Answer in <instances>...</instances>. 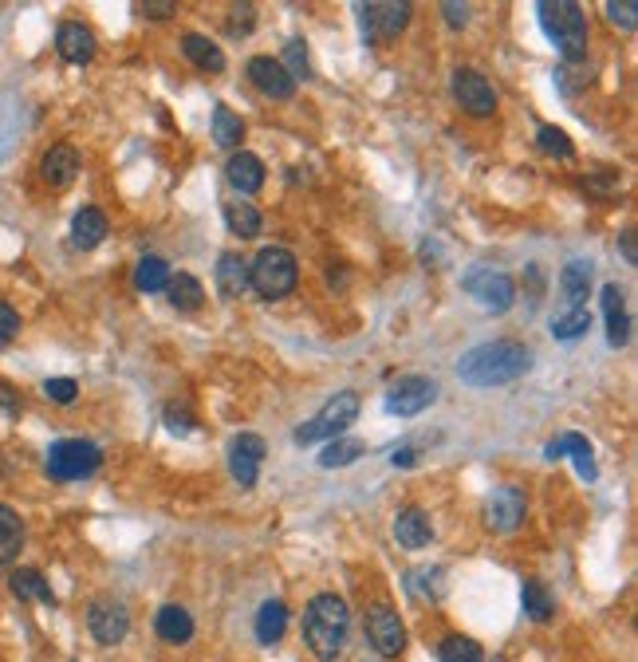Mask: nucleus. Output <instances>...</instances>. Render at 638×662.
<instances>
[{"label": "nucleus", "mask_w": 638, "mask_h": 662, "mask_svg": "<svg viewBox=\"0 0 638 662\" xmlns=\"http://www.w3.org/2000/svg\"><path fill=\"white\" fill-rule=\"evenodd\" d=\"M453 99H457L461 111H469L473 119H489V115L497 111V91H493V83H489L481 71H473V67H461V71L453 75Z\"/></svg>", "instance_id": "nucleus-10"}, {"label": "nucleus", "mask_w": 638, "mask_h": 662, "mask_svg": "<svg viewBox=\"0 0 638 662\" xmlns=\"http://www.w3.org/2000/svg\"><path fill=\"white\" fill-rule=\"evenodd\" d=\"M249 79H253V87L260 91V95H268V99H276V103H284V99L296 95L292 75L280 67V60H272V56H256V60H249Z\"/></svg>", "instance_id": "nucleus-14"}, {"label": "nucleus", "mask_w": 638, "mask_h": 662, "mask_svg": "<svg viewBox=\"0 0 638 662\" xmlns=\"http://www.w3.org/2000/svg\"><path fill=\"white\" fill-rule=\"evenodd\" d=\"M394 465H402V469H410V465L418 462V450L414 446H402V450H394V458H390Z\"/></svg>", "instance_id": "nucleus-47"}, {"label": "nucleus", "mask_w": 638, "mask_h": 662, "mask_svg": "<svg viewBox=\"0 0 638 662\" xmlns=\"http://www.w3.org/2000/svg\"><path fill=\"white\" fill-rule=\"evenodd\" d=\"M623 257L635 261V233H623Z\"/></svg>", "instance_id": "nucleus-49"}, {"label": "nucleus", "mask_w": 638, "mask_h": 662, "mask_svg": "<svg viewBox=\"0 0 638 662\" xmlns=\"http://www.w3.org/2000/svg\"><path fill=\"white\" fill-rule=\"evenodd\" d=\"M229 16H233V20H229V32H233V36H245V32H253V16H256L253 4H237Z\"/></svg>", "instance_id": "nucleus-42"}, {"label": "nucleus", "mask_w": 638, "mask_h": 662, "mask_svg": "<svg viewBox=\"0 0 638 662\" xmlns=\"http://www.w3.org/2000/svg\"><path fill=\"white\" fill-rule=\"evenodd\" d=\"M583 331H591V312L587 308H572V312L552 316V335L556 339H579Z\"/></svg>", "instance_id": "nucleus-37"}, {"label": "nucleus", "mask_w": 638, "mask_h": 662, "mask_svg": "<svg viewBox=\"0 0 638 662\" xmlns=\"http://www.w3.org/2000/svg\"><path fill=\"white\" fill-rule=\"evenodd\" d=\"M434 398H438L434 379H426V375H406V379H398V383L386 391V410L398 414V418H414V414H422L426 406H434Z\"/></svg>", "instance_id": "nucleus-11"}, {"label": "nucleus", "mask_w": 638, "mask_h": 662, "mask_svg": "<svg viewBox=\"0 0 638 662\" xmlns=\"http://www.w3.org/2000/svg\"><path fill=\"white\" fill-rule=\"evenodd\" d=\"M20 544H24V525H20L16 509L0 505V572L20 556Z\"/></svg>", "instance_id": "nucleus-30"}, {"label": "nucleus", "mask_w": 638, "mask_h": 662, "mask_svg": "<svg viewBox=\"0 0 638 662\" xmlns=\"http://www.w3.org/2000/svg\"><path fill=\"white\" fill-rule=\"evenodd\" d=\"M465 292L485 308V312H509L516 300V284L509 272H493V268H473L465 280Z\"/></svg>", "instance_id": "nucleus-7"}, {"label": "nucleus", "mask_w": 638, "mask_h": 662, "mask_svg": "<svg viewBox=\"0 0 638 662\" xmlns=\"http://www.w3.org/2000/svg\"><path fill=\"white\" fill-rule=\"evenodd\" d=\"M225 221L237 237H256L260 233V213H256V205H245V201L225 205Z\"/></svg>", "instance_id": "nucleus-35"}, {"label": "nucleus", "mask_w": 638, "mask_h": 662, "mask_svg": "<svg viewBox=\"0 0 638 662\" xmlns=\"http://www.w3.org/2000/svg\"><path fill=\"white\" fill-rule=\"evenodd\" d=\"M603 316H607V339H611V347H623L631 339V320H627L623 288L619 284H603Z\"/></svg>", "instance_id": "nucleus-18"}, {"label": "nucleus", "mask_w": 638, "mask_h": 662, "mask_svg": "<svg viewBox=\"0 0 638 662\" xmlns=\"http://www.w3.org/2000/svg\"><path fill=\"white\" fill-rule=\"evenodd\" d=\"M40 174H44V182L48 186H56V190H64L75 182V174H79V154H75V146H52L48 154H44V166H40Z\"/></svg>", "instance_id": "nucleus-15"}, {"label": "nucleus", "mask_w": 638, "mask_h": 662, "mask_svg": "<svg viewBox=\"0 0 638 662\" xmlns=\"http://www.w3.org/2000/svg\"><path fill=\"white\" fill-rule=\"evenodd\" d=\"M367 643L383 655V659H398L402 655V647H406V631H402V619H398V611L394 607H386V603H375V607H367Z\"/></svg>", "instance_id": "nucleus-9"}, {"label": "nucleus", "mask_w": 638, "mask_h": 662, "mask_svg": "<svg viewBox=\"0 0 638 662\" xmlns=\"http://www.w3.org/2000/svg\"><path fill=\"white\" fill-rule=\"evenodd\" d=\"M564 454H572L575 469H579V477H587V481H595V462H591V446H587V438H579V434H560L552 446H548V458L556 462V458H564Z\"/></svg>", "instance_id": "nucleus-24"}, {"label": "nucleus", "mask_w": 638, "mask_h": 662, "mask_svg": "<svg viewBox=\"0 0 638 662\" xmlns=\"http://www.w3.org/2000/svg\"><path fill=\"white\" fill-rule=\"evenodd\" d=\"M166 296L178 312H197L201 300H205V288H201V280H193L190 272H178V276L166 280Z\"/></svg>", "instance_id": "nucleus-29"}, {"label": "nucleus", "mask_w": 638, "mask_h": 662, "mask_svg": "<svg viewBox=\"0 0 638 662\" xmlns=\"http://www.w3.org/2000/svg\"><path fill=\"white\" fill-rule=\"evenodd\" d=\"M87 627H91V635H95V643L99 647H115V643H123L130 631V611L123 599H95L91 607H87Z\"/></svg>", "instance_id": "nucleus-8"}, {"label": "nucleus", "mask_w": 638, "mask_h": 662, "mask_svg": "<svg viewBox=\"0 0 638 662\" xmlns=\"http://www.w3.org/2000/svg\"><path fill=\"white\" fill-rule=\"evenodd\" d=\"M260 462H264V438H256V434H241V438L233 442V477H237L245 489L256 485Z\"/></svg>", "instance_id": "nucleus-16"}, {"label": "nucleus", "mask_w": 638, "mask_h": 662, "mask_svg": "<svg viewBox=\"0 0 638 662\" xmlns=\"http://www.w3.org/2000/svg\"><path fill=\"white\" fill-rule=\"evenodd\" d=\"M245 288H249V265H245L237 253H225V257L217 261V292H221L225 300H237Z\"/></svg>", "instance_id": "nucleus-27"}, {"label": "nucleus", "mask_w": 638, "mask_h": 662, "mask_svg": "<svg viewBox=\"0 0 638 662\" xmlns=\"http://www.w3.org/2000/svg\"><path fill=\"white\" fill-rule=\"evenodd\" d=\"M44 395L52 398V402H60V406H67V402H75L79 387H75V379H48L44 383Z\"/></svg>", "instance_id": "nucleus-41"}, {"label": "nucleus", "mask_w": 638, "mask_h": 662, "mask_svg": "<svg viewBox=\"0 0 638 662\" xmlns=\"http://www.w3.org/2000/svg\"><path fill=\"white\" fill-rule=\"evenodd\" d=\"M8 588H12V596L24 599V603H56L48 580H44L36 568H16V572L8 576Z\"/></svg>", "instance_id": "nucleus-26"}, {"label": "nucleus", "mask_w": 638, "mask_h": 662, "mask_svg": "<svg viewBox=\"0 0 638 662\" xmlns=\"http://www.w3.org/2000/svg\"><path fill=\"white\" fill-rule=\"evenodd\" d=\"M347 627H351V615H347V603L331 592H323L308 603L304 611V643L319 662H335L343 643H347Z\"/></svg>", "instance_id": "nucleus-2"}, {"label": "nucleus", "mask_w": 638, "mask_h": 662, "mask_svg": "<svg viewBox=\"0 0 638 662\" xmlns=\"http://www.w3.org/2000/svg\"><path fill=\"white\" fill-rule=\"evenodd\" d=\"M16 331H20V316H16V308L0 304V343H12V339H16Z\"/></svg>", "instance_id": "nucleus-43"}, {"label": "nucleus", "mask_w": 638, "mask_h": 662, "mask_svg": "<svg viewBox=\"0 0 638 662\" xmlns=\"http://www.w3.org/2000/svg\"><path fill=\"white\" fill-rule=\"evenodd\" d=\"M0 406H4L8 414H20V398H16V391H12L8 383H0Z\"/></svg>", "instance_id": "nucleus-46"}, {"label": "nucleus", "mask_w": 638, "mask_h": 662, "mask_svg": "<svg viewBox=\"0 0 638 662\" xmlns=\"http://www.w3.org/2000/svg\"><path fill=\"white\" fill-rule=\"evenodd\" d=\"M182 52H186V60H190L193 67H201V71H225L221 48H217L209 36H201V32H190V36L182 40Z\"/></svg>", "instance_id": "nucleus-28"}, {"label": "nucleus", "mask_w": 638, "mask_h": 662, "mask_svg": "<svg viewBox=\"0 0 638 662\" xmlns=\"http://www.w3.org/2000/svg\"><path fill=\"white\" fill-rule=\"evenodd\" d=\"M367 454V446L359 442V438H335L323 454H319V465L323 469H343V465H351L355 458H363Z\"/></svg>", "instance_id": "nucleus-34"}, {"label": "nucleus", "mask_w": 638, "mask_h": 662, "mask_svg": "<svg viewBox=\"0 0 638 662\" xmlns=\"http://www.w3.org/2000/svg\"><path fill=\"white\" fill-rule=\"evenodd\" d=\"M438 659L442 662H485V655H481V647H477L473 639H465V635H449V639H442V647H438Z\"/></svg>", "instance_id": "nucleus-36"}, {"label": "nucleus", "mask_w": 638, "mask_h": 662, "mask_svg": "<svg viewBox=\"0 0 638 662\" xmlns=\"http://www.w3.org/2000/svg\"><path fill=\"white\" fill-rule=\"evenodd\" d=\"M56 48H60V56H64L67 64H87L95 56V36L83 24H60Z\"/></svg>", "instance_id": "nucleus-20"}, {"label": "nucleus", "mask_w": 638, "mask_h": 662, "mask_svg": "<svg viewBox=\"0 0 638 662\" xmlns=\"http://www.w3.org/2000/svg\"><path fill=\"white\" fill-rule=\"evenodd\" d=\"M166 280H170V268H166L162 257H142L138 268H134V288L138 292H162Z\"/></svg>", "instance_id": "nucleus-33"}, {"label": "nucleus", "mask_w": 638, "mask_h": 662, "mask_svg": "<svg viewBox=\"0 0 638 662\" xmlns=\"http://www.w3.org/2000/svg\"><path fill=\"white\" fill-rule=\"evenodd\" d=\"M154 631L166 639V643H190L193 639V615L178 603H166L158 615H154Z\"/></svg>", "instance_id": "nucleus-22"}, {"label": "nucleus", "mask_w": 638, "mask_h": 662, "mask_svg": "<svg viewBox=\"0 0 638 662\" xmlns=\"http://www.w3.org/2000/svg\"><path fill=\"white\" fill-rule=\"evenodd\" d=\"M142 12H150V16H158V20H162V16H170V12H174V4H142Z\"/></svg>", "instance_id": "nucleus-48"}, {"label": "nucleus", "mask_w": 638, "mask_h": 662, "mask_svg": "<svg viewBox=\"0 0 638 662\" xmlns=\"http://www.w3.org/2000/svg\"><path fill=\"white\" fill-rule=\"evenodd\" d=\"M225 174H229V186L241 190V194H256V190L264 186V162H260L256 154H249V150H237V154L229 158Z\"/></svg>", "instance_id": "nucleus-19"}, {"label": "nucleus", "mask_w": 638, "mask_h": 662, "mask_svg": "<svg viewBox=\"0 0 638 662\" xmlns=\"http://www.w3.org/2000/svg\"><path fill=\"white\" fill-rule=\"evenodd\" d=\"M99 462H103L99 446L83 442V438H64V442H56L48 450V473L56 481H83V477H91L99 469Z\"/></svg>", "instance_id": "nucleus-6"}, {"label": "nucleus", "mask_w": 638, "mask_h": 662, "mask_svg": "<svg viewBox=\"0 0 638 662\" xmlns=\"http://www.w3.org/2000/svg\"><path fill=\"white\" fill-rule=\"evenodd\" d=\"M241 138H245L241 119H237L229 107H213V142H217L221 150H237Z\"/></svg>", "instance_id": "nucleus-32"}, {"label": "nucleus", "mask_w": 638, "mask_h": 662, "mask_svg": "<svg viewBox=\"0 0 638 662\" xmlns=\"http://www.w3.org/2000/svg\"><path fill=\"white\" fill-rule=\"evenodd\" d=\"M410 24V4H363V40L390 44Z\"/></svg>", "instance_id": "nucleus-12"}, {"label": "nucleus", "mask_w": 638, "mask_h": 662, "mask_svg": "<svg viewBox=\"0 0 638 662\" xmlns=\"http://www.w3.org/2000/svg\"><path fill=\"white\" fill-rule=\"evenodd\" d=\"M528 371V347L516 339H493L461 355L457 379L469 387H501Z\"/></svg>", "instance_id": "nucleus-1"}, {"label": "nucleus", "mask_w": 638, "mask_h": 662, "mask_svg": "<svg viewBox=\"0 0 638 662\" xmlns=\"http://www.w3.org/2000/svg\"><path fill=\"white\" fill-rule=\"evenodd\" d=\"M587 288H591V265L587 261H572L560 272V292H564V312L572 308H587Z\"/></svg>", "instance_id": "nucleus-25"}, {"label": "nucleus", "mask_w": 638, "mask_h": 662, "mask_svg": "<svg viewBox=\"0 0 638 662\" xmlns=\"http://www.w3.org/2000/svg\"><path fill=\"white\" fill-rule=\"evenodd\" d=\"M520 599H524V615H528L532 623H548V619H552V611H556V603H552L548 588H544L540 580H524Z\"/></svg>", "instance_id": "nucleus-31"}, {"label": "nucleus", "mask_w": 638, "mask_h": 662, "mask_svg": "<svg viewBox=\"0 0 638 662\" xmlns=\"http://www.w3.org/2000/svg\"><path fill=\"white\" fill-rule=\"evenodd\" d=\"M284 627H288V607L280 599L260 603V611H256V639L264 647H276L284 639Z\"/></svg>", "instance_id": "nucleus-23"}, {"label": "nucleus", "mask_w": 638, "mask_h": 662, "mask_svg": "<svg viewBox=\"0 0 638 662\" xmlns=\"http://www.w3.org/2000/svg\"><path fill=\"white\" fill-rule=\"evenodd\" d=\"M430 536H434L430 513H422V509L410 505V509H402V513L394 517V540H398L402 548H426Z\"/></svg>", "instance_id": "nucleus-17"}, {"label": "nucleus", "mask_w": 638, "mask_h": 662, "mask_svg": "<svg viewBox=\"0 0 638 662\" xmlns=\"http://www.w3.org/2000/svg\"><path fill=\"white\" fill-rule=\"evenodd\" d=\"M536 142H540V150H544V154H556V158H572V142H568V134L560 131V127H540Z\"/></svg>", "instance_id": "nucleus-39"}, {"label": "nucleus", "mask_w": 638, "mask_h": 662, "mask_svg": "<svg viewBox=\"0 0 638 662\" xmlns=\"http://www.w3.org/2000/svg\"><path fill=\"white\" fill-rule=\"evenodd\" d=\"M280 67L292 75V83L312 79V64H308V48H304V40H292V44L284 48V64Z\"/></svg>", "instance_id": "nucleus-38"}, {"label": "nucleus", "mask_w": 638, "mask_h": 662, "mask_svg": "<svg viewBox=\"0 0 638 662\" xmlns=\"http://www.w3.org/2000/svg\"><path fill=\"white\" fill-rule=\"evenodd\" d=\"M536 12H540L544 32L556 40V48L568 64L587 56V16H583L579 4H572V0H540Z\"/></svg>", "instance_id": "nucleus-3"}, {"label": "nucleus", "mask_w": 638, "mask_h": 662, "mask_svg": "<svg viewBox=\"0 0 638 662\" xmlns=\"http://www.w3.org/2000/svg\"><path fill=\"white\" fill-rule=\"evenodd\" d=\"M296 280H300V265H296V257H292L288 249H280V245L260 249L256 261L249 265V284H253L264 300L288 296V292L296 288Z\"/></svg>", "instance_id": "nucleus-4"}, {"label": "nucleus", "mask_w": 638, "mask_h": 662, "mask_svg": "<svg viewBox=\"0 0 638 662\" xmlns=\"http://www.w3.org/2000/svg\"><path fill=\"white\" fill-rule=\"evenodd\" d=\"M103 237H107V217L95 205H83L71 221V245L75 249H95Z\"/></svg>", "instance_id": "nucleus-21"}, {"label": "nucleus", "mask_w": 638, "mask_h": 662, "mask_svg": "<svg viewBox=\"0 0 638 662\" xmlns=\"http://www.w3.org/2000/svg\"><path fill=\"white\" fill-rule=\"evenodd\" d=\"M359 395L355 391H339L335 398L323 402L316 418H308L300 430H296V442L300 446H312V442H323V438H343V430L359 418Z\"/></svg>", "instance_id": "nucleus-5"}, {"label": "nucleus", "mask_w": 638, "mask_h": 662, "mask_svg": "<svg viewBox=\"0 0 638 662\" xmlns=\"http://www.w3.org/2000/svg\"><path fill=\"white\" fill-rule=\"evenodd\" d=\"M166 426L174 430V434H190L193 430V418L186 414V410H178V406H170L166 410Z\"/></svg>", "instance_id": "nucleus-44"}, {"label": "nucleus", "mask_w": 638, "mask_h": 662, "mask_svg": "<svg viewBox=\"0 0 638 662\" xmlns=\"http://www.w3.org/2000/svg\"><path fill=\"white\" fill-rule=\"evenodd\" d=\"M520 521H524V493L512 489V485L493 489L489 501H485V525L493 532H512L520 529Z\"/></svg>", "instance_id": "nucleus-13"}, {"label": "nucleus", "mask_w": 638, "mask_h": 662, "mask_svg": "<svg viewBox=\"0 0 638 662\" xmlns=\"http://www.w3.org/2000/svg\"><path fill=\"white\" fill-rule=\"evenodd\" d=\"M635 12H638V4L635 0H611L607 4V16H611V24H619V28H635Z\"/></svg>", "instance_id": "nucleus-40"}, {"label": "nucleus", "mask_w": 638, "mask_h": 662, "mask_svg": "<svg viewBox=\"0 0 638 662\" xmlns=\"http://www.w3.org/2000/svg\"><path fill=\"white\" fill-rule=\"evenodd\" d=\"M442 12H446L449 28H461L469 20V4H442Z\"/></svg>", "instance_id": "nucleus-45"}]
</instances>
